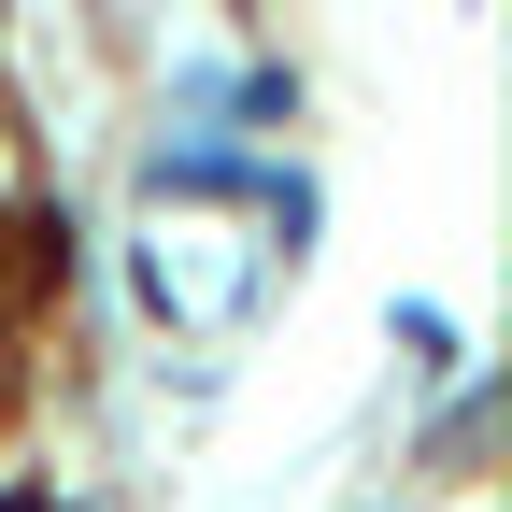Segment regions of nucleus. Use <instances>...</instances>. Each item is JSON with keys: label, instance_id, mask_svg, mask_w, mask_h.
I'll return each mask as SVG.
<instances>
[{"label": "nucleus", "instance_id": "1", "mask_svg": "<svg viewBox=\"0 0 512 512\" xmlns=\"http://www.w3.org/2000/svg\"><path fill=\"white\" fill-rule=\"evenodd\" d=\"M0 512H57V498H0Z\"/></svg>", "mask_w": 512, "mask_h": 512}]
</instances>
